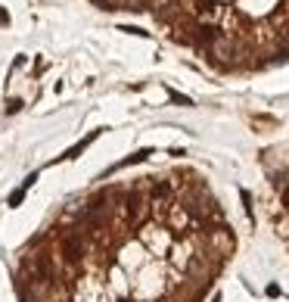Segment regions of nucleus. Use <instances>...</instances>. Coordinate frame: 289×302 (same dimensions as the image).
<instances>
[{"instance_id": "nucleus-1", "label": "nucleus", "mask_w": 289, "mask_h": 302, "mask_svg": "<svg viewBox=\"0 0 289 302\" xmlns=\"http://www.w3.org/2000/svg\"><path fill=\"white\" fill-rule=\"evenodd\" d=\"M168 97H171L174 103H181V106H193V100H190V97H184V94H177V90H168Z\"/></svg>"}, {"instance_id": "nucleus-2", "label": "nucleus", "mask_w": 289, "mask_h": 302, "mask_svg": "<svg viewBox=\"0 0 289 302\" xmlns=\"http://www.w3.org/2000/svg\"><path fill=\"white\" fill-rule=\"evenodd\" d=\"M122 31H127V35H137V38H146V35H149V31L137 28V25H122Z\"/></svg>"}, {"instance_id": "nucleus-3", "label": "nucleus", "mask_w": 289, "mask_h": 302, "mask_svg": "<svg viewBox=\"0 0 289 302\" xmlns=\"http://www.w3.org/2000/svg\"><path fill=\"white\" fill-rule=\"evenodd\" d=\"M6 22H10V16H6L3 10H0V25H6Z\"/></svg>"}]
</instances>
